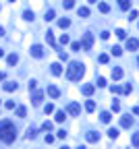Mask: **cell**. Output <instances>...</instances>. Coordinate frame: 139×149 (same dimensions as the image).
<instances>
[{"instance_id": "obj_1", "label": "cell", "mask_w": 139, "mask_h": 149, "mask_svg": "<svg viewBox=\"0 0 139 149\" xmlns=\"http://www.w3.org/2000/svg\"><path fill=\"white\" fill-rule=\"evenodd\" d=\"M17 139V128H15V124L11 120H2L0 122V141L2 143H13Z\"/></svg>"}, {"instance_id": "obj_2", "label": "cell", "mask_w": 139, "mask_h": 149, "mask_svg": "<svg viewBox=\"0 0 139 149\" xmlns=\"http://www.w3.org/2000/svg\"><path fill=\"white\" fill-rule=\"evenodd\" d=\"M83 75H85V66L81 62H71L66 66V79L68 81H81Z\"/></svg>"}, {"instance_id": "obj_3", "label": "cell", "mask_w": 139, "mask_h": 149, "mask_svg": "<svg viewBox=\"0 0 139 149\" xmlns=\"http://www.w3.org/2000/svg\"><path fill=\"white\" fill-rule=\"evenodd\" d=\"M93 46V33L91 31H85L83 33V39H81V50H91Z\"/></svg>"}, {"instance_id": "obj_4", "label": "cell", "mask_w": 139, "mask_h": 149, "mask_svg": "<svg viewBox=\"0 0 139 149\" xmlns=\"http://www.w3.org/2000/svg\"><path fill=\"white\" fill-rule=\"evenodd\" d=\"M110 91H112V93H125V95H127V93L133 91V87L129 85V83H127V85H112Z\"/></svg>"}, {"instance_id": "obj_5", "label": "cell", "mask_w": 139, "mask_h": 149, "mask_svg": "<svg viewBox=\"0 0 139 149\" xmlns=\"http://www.w3.org/2000/svg\"><path fill=\"white\" fill-rule=\"evenodd\" d=\"M66 112L73 114V116H79V114H81V106H79L77 102H71V104L66 106Z\"/></svg>"}, {"instance_id": "obj_6", "label": "cell", "mask_w": 139, "mask_h": 149, "mask_svg": "<svg viewBox=\"0 0 139 149\" xmlns=\"http://www.w3.org/2000/svg\"><path fill=\"white\" fill-rule=\"evenodd\" d=\"M29 54L36 56V58H42V56H44V48H42V46H31L29 48Z\"/></svg>"}, {"instance_id": "obj_7", "label": "cell", "mask_w": 139, "mask_h": 149, "mask_svg": "<svg viewBox=\"0 0 139 149\" xmlns=\"http://www.w3.org/2000/svg\"><path fill=\"white\" fill-rule=\"evenodd\" d=\"M85 139H87L89 143H98V141H100V133H95V130H89V133H85Z\"/></svg>"}, {"instance_id": "obj_8", "label": "cell", "mask_w": 139, "mask_h": 149, "mask_svg": "<svg viewBox=\"0 0 139 149\" xmlns=\"http://www.w3.org/2000/svg\"><path fill=\"white\" fill-rule=\"evenodd\" d=\"M42 100H44V93H42V91H36L31 95V104H33V106H40Z\"/></svg>"}, {"instance_id": "obj_9", "label": "cell", "mask_w": 139, "mask_h": 149, "mask_svg": "<svg viewBox=\"0 0 139 149\" xmlns=\"http://www.w3.org/2000/svg\"><path fill=\"white\" fill-rule=\"evenodd\" d=\"M46 93L50 95V98H58V95H60V89H58L56 85H48V89H46Z\"/></svg>"}, {"instance_id": "obj_10", "label": "cell", "mask_w": 139, "mask_h": 149, "mask_svg": "<svg viewBox=\"0 0 139 149\" xmlns=\"http://www.w3.org/2000/svg\"><path fill=\"white\" fill-rule=\"evenodd\" d=\"M93 91H95V85H91V83H85V85L81 87V93H83V95H91Z\"/></svg>"}, {"instance_id": "obj_11", "label": "cell", "mask_w": 139, "mask_h": 149, "mask_svg": "<svg viewBox=\"0 0 139 149\" xmlns=\"http://www.w3.org/2000/svg\"><path fill=\"white\" fill-rule=\"evenodd\" d=\"M120 126H123V128H131L133 126V118L131 116H123V118H120Z\"/></svg>"}, {"instance_id": "obj_12", "label": "cell", "mask_w": 139, "mask_h": 149, "mask_svg": "<svg viewBox=\"0 0 139 149\" xmlns=\"http://www.w3.org/2000/svg\"><path fill=\"white\" fill-rule=\"evenodd\" d=\"M139 48V39H135V37H131V39H127V50H137Z\"/></svg>"}, {"instance_id": "obj_13", "label": "cell", "mask_w": 139, "mask_h": 149, "mask_svg": "<svg viewBox=\"0 0 139 149\" xmlns=\"http://www.w3.org/2000/svg\"><path fill=\"white\" fill-rule=\"evenodd\" d=\"M112 79H114V81L123 79V68H120V66H114V68H112Z\"/></svg>"}, {"instance_id": "obj_14", "label": "cell", "mask_w": 139, "mask_h": 149, "mask_svg": "<svg viewBox=\"0 0 139 149\" xmlns=\"http://www.w3.org/2000/svg\"><path fill=\"white\" fill-rule=\"evenodd\" d=\"M50 71H52V75H62V66H60V62H54V64H52L50 66Z\"/></svg>"}, {"instance_id": "obj_15", "label": "cell", "mask_w": 139, "mask_h": 149, "mask_svg": "<svg viewBox=\"0 0 139 149\" xmlns=\"http://www.w3.org/2000/svg\"><path fill=\"white\" fill-rule=\"evenodd\" d=\"M19 89V85H17L15 81H6L4 83V91H17Z\"/></svg>"}, {"instance_id": "obj_16", "label": "cell", "mask_w": 139, "mask_h": 149, "mask_svg": "<svg viewBox=\"0 0 139 149\" xmlns=\"http://www.w3.org/2000/svg\"><path fill=\"white\" fill-rule=\"evenodd\" d=\"M118 6H120V11H129L131 8V0H118Z\"/></svg>"}, {"instance_id": "obj_17", "label": "cell", "mask_w": 139, "mask_h": 149, "mask_svg": "<svg viewBox=\"0 0 139 149\" xmlns=\"http://www.w3.org/2000/svg\"><path fill=\"white\" fill-rule=\"evenodd\" d=\"M58 27H60V29L71 27V19H66V17H64V19H60V21H58Z\"/></svg>"}, {"instance_id": "obj_18", "label": "cell", "mask_w": 139, "mask_h": 149, "mask_svg": "<svg viewBox=\"0 0 139 149\" xmlns=\"http://www.w3.org/2000/svg\"><path fill=\"white\" fill-rule=\"evenodd\" d=\"M77 13H79V17H81V19H87V17H89V8H87V6H81Z\"/></svg>"}, {"instance_id": "obj_19", "label": "cell", "mask_w": 139, "mask_h": 149, "mask_svg": "<svg viewBox=\"0 0 139 149\" xmlns=\"http://www.w3.org/2000/svg\"><path fill=\"white\" fill-rule=\"evenodd\" d=\"M46 41L50 43V46H54V48H56V39H54V33H52V31L46 33Z\"/></svg>"}, {"instance_id": "obj_20", "label": "cell", "mask_w": 139, "mask_h": 149, "mask_svg": "<svg viewBox=\"0 0 139 149\" xmlns=\"http://www.w3.org/2000/svg\"><path fill=\"white\" fill-rule=\"evenodd\" d=\"M6 62H8V64H11V66H15L17 62H19V56H17V54H11V56H8V58H6Z\"/></svg>"}, {"instance_id": "obj_21", "label": "cell", "mask_w": 139, "mask_h": 149, "mask_svg": "<svg viewBox=\"0 0 139 149\" xmlns=\"http://www.w3.org/2000/svg\"><path fill=\"white\" fill-rule=\"evenodd\" d=\"M17 116H19V118H25V116H27V108H25V106H19V108H17Z\"/></svg>"}, {"instance_id": "obj_22", "label": "cell", "mask_w": 139, "mask_h": 149, "mask_svg": "<svg viewBox=\"0 0 139 149\" xmlns=\"http://www.w3.org/2000/svg\"><path fill=\"white\" fill-rule=\"evenodd\" d=\"M98 8H100V13H104V15L110 13V6H108L106 2H100V4H98Z\"/></svg>"}, {"instance_id": "obj_23", "label": "cell", "mask_w": 139, "mask_h": 149, "mask_svg": "<svg viewBox=\"0 0 139 149\" xmlns=\"http://www.w3.org/2000/svg\"><path fill=\"white\" fill-rule=\"evenodd\" d=\"M110 118H112V116H110V112H102V114H100V120H102V122H106V124L110 122Z\"/></svg>"}, {"instance_id": "obj_24", "label": "cell", "mask_w": 139, "mask_h": 149, "mask_svg": "<svg viewBox=\"0 0 139 149\" xmlns=\"http://www.w3.org/2000/svg\"><path fill=\"white\" fill-rule=\"evenodd\" d=\"M64 118H66V114H64L62 110H58V112H56V122H62Z\"/></svg>"}, {"instance_id": "obj_25", "label": "cell", "mask_w": 139, "mask_h": 149, "mask_svg": "<svg viewBox=\"0 0 139 149\" xmlns=\"http://www.w3.org/2000/svg\"><path fill=\"white\" fill-rule=\"evenodd\" d=\"M23 19L25 21H33V11H25L23 13Z\"/></svg>"}, {"instance_id": "obj_26", "label": "cell", "mask_w": 139, "mask_h": 149, "mask_svg": "<svg viewBox=\"0 0 139 149\" xmlns=\"http://www.w3.org/2000/svg\"><path fill=\"white\" fill-rule=\"evenodd\" d=\"M108 137L110 139H116L118 137V128H108Z\"/></svg>"}, {"instance_id": "obj_27", "label": "cell", "mask_w": 139, "mask_h": 149, "mask_svg": "<svg viewBox=\"0 0 139 149\" xmlns=\"http://www.w3.org/2000/svg\"><path fill=\"white\" fill-rule=\"evenodd\" d=\"M85 110H87V112H93V110H95V102H91V100H89L87 104H85Z\"/></svg>"}, {"instance_id": "obj_28", "label": "cell", "mask_w": 139, "mask_h": 149, "mask_svg": "<svg viewBox=\"0 0 139 149\" xmlns=\"http://www.w3.org/2000/svg\"><path fill=\"white\" fill-rule=\"evenodd\" d=\"M110 52H112L114 56H120V54H123V48H120V46H114V48H112Z\"/></svg>"}, {"instance_id": "obj_29", "label": "cell", "mask_w": 139, "mask_h": 149, "mask_svg": "<svg viewBox=\"0 0 139 149\" xmlns=\"http://www.w3.org/2000/svg\"><path fill=\"white\" fill-rule=\"evenodd\" d=\"M62 4H64V8L68 11V8H73V6H75V0H62Z\"/></svg>"}, {"instance_id": "obj_30", "label": "cell", "mask_w": 139, "mask_h": 149, "mask_svg": "<svg viewBox=\"0 0 139 149\" xmlns=\"http://www.w3.org/2000/svg\"><path fill=\"white\" fill-rule=\"evenodd\" d=\"M131 143H133V147H137V149H139V133H135V135H133Z\"/></svg>"}, {"instance_id": "obj_31", "label": "cell", "mask_w": 139, "mask_h": 149, "mask_svg": "<svg viewBox=\"0 0 139 149\" xmlns=\"http://www.w3.org/2000/svg\"><path fill=\"white\" fill-rule=\"evenodd\" d=\"M36 137H38V130L36 128H29L27 130V139H36Z\"/></svg>"}, {"instance_id": "obj_32", "label": "cell", "mask_w": 139, "mask_h": 149, "mask_svg": "<svg viewBox=\"0 0 139 149\" xmlns=\"http://www.w3.org/2000/svg\"><path fill=\"white\" fill-rule=\"evenodd\" d=\"M52 126H54V124H52L50 120H46L44 124H42V130H52Z\"/></svg>"}, {"instance_id": "obj_33", "label": "cell", "mask_w": 139, "mask_h": 149, "mask_svg": "<svg viewBox=\"0 0 139 149\" xmlns=\"http://www.w3.org/2000/svg\"><path fill=\"white\" fill-rule=\"evenodd\" d=\"M68 41H71V39H68V35H66V33H62V37H60V46H66Z\"/></svg>"}, {"instance_id": "obj_34", "label": "cell", "mask_w": 139, "mask_h": 149, "mask_svg": "<svg viewBox=\"0 0 139 149\" xmlns=\"http://www.w3.org/2000/svg\"><path fill=\"white\" fill-rule=\"evenodd\" d=\"M71 48H73L75 52H81V41H73V43H71Z\"/></svg>"}, {"instance_id": "obj_35", "label": "cell", "mask_w": 139, "mask_h": 149, "mask_svg": "<svg viewBox=\"0 0 139 149\" xmlns=\"http://www.w3.org/2000/svg\"><path fill=\"white\" fill-rule=\"evenodd\" d=\"M54 17H56L54 11H48V13H46V21H54Z\"/></svg>"}, {"instance_id": "obj_36", "label": "cell", "mask_w": 139, "mask_h": 149, "mask_svg": "<svg viewBox=\"0 0 139 149\" xmlns=\"http://www.w3.org/2000/svg\"><path fill=\"white\" fill-rule=\"evenodd\" d=\"M44 112H46V114H52V112H54V106H52V104H46V106H44Z\"/></svg>"}, {"instance_id": "obj_37", "label": "cell", "mask_w": 139, "mask_h": 149, "mask_svg": "<svg viewBox=\"0 0 139 149\" xmlns=\"http://www.w3.org/2000/svg\"><path fill=\"white\" fill-rule=\"evenodd\" d=\"M116 37H118V39H125V37H127V33H125L123 29H116Z\"/></svg>"}, {"instance_id": "obj_38", "label": "cell", "mask_w": 139, "mask_h": 149, "mask_svg": "<svg viewBox=\"0 0 139 149\" xmlns=\"http://www.w3.org/2000/svg\"><path fill=\"white\" fill-rule=\"evenodd\" d=\"M112 110H114V112H118V110H120V104H118V100H112Z\"/></svg>"}, {"instance_id": "obj_39", "label": "cell", "mask_w": 139, "mask_h": 149, "mask_svg": "<svg viewBox=\"0 0 139 149\" xmlns=\"http://www.w3.org/2000/svg\"><path fill=\"white\" fill-rule=\"evenodd\" d=\"M98 60H100L102 64H106V62H108V54H100V58H98Z\"/></svg>"}, {"instance_id": "obj_40", "label": "cell", "mask_w": 139, "mask_h": 149, "mask_svg": "<svg viewBox=\"0 0 139 149\" xmlns=\"http://www.w3.org/2000/svg\"><path fill=\"white\" fill-rule=\"evenodd\" d=\"M58 58H60V60H64V62H66V60H68V56H66V52H58Z\"/></svg>"}, {"instance_id": "obj_41", "label": "cell", "mask_w": 139, "mask_h": 149, "mask_svg": "<svg viewBox=\"0 0 139 149\" xmlns=\"http://www.w3.org/2000/svg\"><path fill=\"white\" fill-rule=\"evenodd\" d=\"M98 87H106V79H104V77L98 79Z\"/></svg>"}, {"instance_id": "obj_42", "label": "cell", "mask_w": 139, "mask_h": 149, "mask_svg": "<svg viewBox=\"0 0 139 149\" xmlns=\"http://www.w3.org/2000/svg\"><path fill=\"white\" fill-rule=\"evenodd\" d=\"M100 37H102V39H108V37H110V33H108V31H102V33H100Z\"/></svg>"}, {"instance_id": "obj_43", "label": "cell", "mask_w": 139, "mask_h": 149, "mask_svg": "<svg viewBox=\"0 0 139 149\" xmlns=\"http://www.w3.org/2000/svg\"><path fill=\"white\" fill-rule=\"evenodd\" d=\"M133 19H137V11H131V15H129V21H133Z\"/></svg>"}, {"instance_id": "obj_44", "label": "cell", "mask_w": 139, "mask_h": 149, "mask_svg": "<svg viewBox=\"0 0 139 149\" xmlns=\"http://www.w3.org/2000/svg\"><path fill=\"white\" fill-rule=\"evenodd\" d=\"M56 135H58V139H64V137H66V133H64V128H62V130H58Z\"/></svg>"}, {"instance_id": "obj_45", "label": "cell", "mask_w": 139, "mask_h": 149, "mask_svg": "<svg viewBox=\"0 0 139 149\" xmlns=\"http://www.w3.org/2000/svg\"><path fill=\"white\" fill-rule=\"evenodd\" d=\"M133 114H139V106H135V108H133Z\"/></svg>"}, {"instance_id": "obj_46", "label": "cell", "mask_w": 139, "mask_h": 149, "mask_svg": "<svg viewBox=\"0 0 139 149\" xmlns=\"http://www.w3.org/2000/svg\"><path fill=\"white\" fill-rule=\"evenodd\" d=\"M4 77H6L4 73H0V81H4Z\"/></svg>"}, {"instance_id": "obj_47", "label": "cell", "mask_w": 139, "mask_h": 149, "mask_svg": "<svg viewBox=\"0 0 139 149\" xmlns=\"http://www.w3.org/2000/svg\"><path fill=\"white\" fill-rule=\"evenodd\" d=\"M2 35H4V29H2V27H0V37H2Z\"/></svg>"}, {"instance_id": "obj_48", "label": "cell", "mask_w": 139, "mask_h": 149, "mask_svg": "<svg viewBox=\"0 0 139 149\" xmlns=\"http://www.w3.org/2000/svg\"><path fill=\"white\" fill-rule=\"evenodd\" d=\"M2 56H4V50H2V48H0V58H2Z\"/></svg>"}, {"instance_id": "obj_49", "label": "cell", "mask_w": 139, "mask_h": 149, "mask_svg": "<svg viewBox=\"0 0 139 149\" xmlns=\"http://www.w3.org/2000/svg\"><path fill=\"white\" fill-rule=\"evenodd\" d=\"M87 2H89V4H95V2H98V0H87Z\"/></svg>"}, {"instance_id": "obj_50", "label": "cell", "mask_w": 139, "mask_h": 149, "mask_svg": "<svg viewBox=\"0 0 139 149\" xmlns=\"http://www.w3.org/2000/svg\"><path fill=\"white\" fill-rule=\"evenodd\" d=\"M77 149H85V147H83V145H81V147H77Z\"/></svg>"}, {"instance_id": "obj_51", "label": "cell", "mask_w": 139, "mask_h": 149, "mask_svg": "<svg viewBox=\"0 0 139 149\" xmlns=\"http://www.w3.org/2000/svg\"><path fill=\"white\" fill-rule=\"evenodd\" d=\"M60 149H68V147H60Z\"/></svg>"}, {"instance_id": "obj_52", "label": "cell", "mask_w": 139, "mask_h": 149, "mask_svg": "<svg viewBox=\"0 0 139 149\" xmlns=\"http://www.w3.org/2000/svg\"><path fill=\"white\" fill-rule=\"evenodd\" d=\"M137 64H139V58H137Z\"/></svg>"}, {"instance_id": "obj_53", "label": "cell", "mask_w": 139, "mask_h": 149, "mask_svg": "<svg viewBox=\"0 0 139 149\" xmlns=\"http://www.w3.org/2000/svg\"><path fill=\"white\" fill-rule=\"evenodd\" d=\"M11 2H15V0H11Z\"/></svg>"}]
</instances>
